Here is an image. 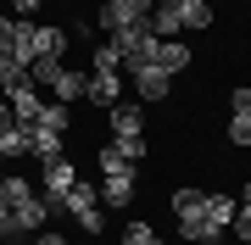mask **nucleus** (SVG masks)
Listing matches in <instances>:
<instances>
[{
	"label": "nucleus",
	"instance_id": "1",
	"mask_svg": "<svg viewBox=\"0 0 251 245\" xmlns=\"http://www.w3.org/2000/svg\"><path fill=\"white\" fill-rule=\"evenodd\" d=\"M173 218H179V240H190V245H218L224 240V228L206 212V190L179 184V190H173Z\"/></svg>",
	"mask_w": 251,
	"mask_h": 245
},
{
	"label": "nucleus",
	"instance_id": "2",
	"mask_svg": "<svg viewBox=\"0 0 251 245\" xmlns=\"http://www.w3.org/2000/svg\"><path fill=\"white\" fill-rule=\"evenodd\" d=\"M62 212H73V223H78L84 234H100V228H106V218H100V190L84 184V178L62 195Z\"/></svg>",
	"mask_w": 251,
	"mask_h": 245
},
{
	"label": "nucleus",
	"instance_id": "3",
	"mask_svg": "<svg viewBox=\"0 0 251 245\" xmlns=\"http://www.w3.org/2000/svg\"><path fill=\"white\" fill-rule=\"evenodd\" d=\"M151 0H106V6L95 11V22L106 28V34H117V28H134V22H151Z\"/></svg>",
	"mask_w": 251,
	"mask_h": 245
},
{
	"label": "nucleus",
	"instance_id": "4",
	"mask_svg": "<svg viewBox=\"0 0 251 245\" xmlns=\"http://www.w3.org/2000/svg\"><path fill=\"white\" fill-rule=\"evenodd\" d=\"M112 45H117V56H123V67H140V62H151L156 34H151V22H134V28H117Z\"/></svg>",
	"mask_w": 251,
	"mask_h": 245
},
{
	"label": "nucleus",
	"instance_id": "5",
	"mask_svg": "<svg viewBox=\"0 0 251 245\" xmlns=\"http://www.w3.org/2000/svg\"><path fill=\"white\" fill-rule=\"evenodd\" d=\"M39 167H45V190H39V195H45L50 206L62 212V195L73 190V184H78V167L67 162V151H62V156H50V162H39Z\"/></svg>",
	"mask_w": 251,
	"mask_h": 245
},
{
	"label": "nucleus",
	"instance_id": "6",
	"mask_svg": "<svg viewBox=\"0 0 251 245\" xmlns=\"http://www.w3.org/2000/svg\"><path fill=\"white\" fill-rule=\"evenodd\" d=\"M128 78H134V95H140V100H168V89H173V78L162 73L156 62H140V67H128Z\"/></svg>",
	"mask_w": 251,
	"mask_h": 245
},
{
	"label": "nucleus",
	"instance_id": "7",
	"mask_svg": "<svg viewBox=\"0 0 251 245\" xmlns=\"http://www.w3.org/2000/svg\"><path fill=\"white\" fill-rule=\"evenodd\" d=\"M6 106H11V117L28 128V123H39V111H45V95H39L34 84H17V89L6 95Z\"/></svg>",
	"mask_w": 251,
	"mask_h": 245
},
{
	"label": "nucleus",
	"instance_id": "8",
	"mask_svg": "<svg viewBox=\"0 0 251 245\" xmlns=\"http://www.w3.org/2000/svg\"><path fill=\"white\" fill-rule=\"evenodd\" d=\"M151 62H156L168 78H179L184 67H190V45H184V39H156V45H151Z\"/></svg>",
	"mask_w": 251,
	"mask_h": 245
},
{
	"label": "nucleus",
	"instance_id": "9",
	"mask_svg": "<svg viewBox=\"0 0 251 245\" xmlns=\"http://www.w3.org/2000/svg\"><path fill=\"white\" fill-rule=\"evenodd\" d=\"M100 206H134V173H106L100 178Z\"/></svg>",
	"mask_w": 251,
	"mask_h": 245
},
{
	"label": "nucleus",
	"instance_id": "10",
	"mask_svg": "<svg viewBox=\"0 0 251 245\" xmlns=\"http://www.w3.org/2000/svg\"><path fill=\"white\" fill-rule=\"evenodd\" d=\"M84 100H95V106H117L123 100V73H90V89H84Z\"/></svg>",
	"mask_w": 251,
	"mask_h": 245
},
{
	"label": "nucleus",
	"instance_id": "11",
	"mask_svg": "<svg viewBox=\"0 0 251 245\" xmlns=\"http://www.w3.org/2000/svg\"><path fill=\"white\" fill-rule=\"evenodd\" d=\"M28 156L34 162H50V156H62V134L45 123H28Z\"/></svg>",
	"mask_w": 251,
	"mask_h": 245
},
{
	"label": "nucleus",
	"instance_id": "12",
	"mask_svg": "<svg viewBox=\"0 0 251 245\" xmlns=\"http://www.w3.org/2000/svg\"><path fill=\"white\" fill-rule=\"evenodd\" d=\"M173 17H179V28H212V0H173Z\"/></svg>",
	"mask_w": 251,
	"mask_h": 245
},
{
	"label": "nucleus",
	"instance_id": "13",
	"mask_svg": "<svg viewBox=\"0 0 251 245\" xmlns=\"http://www.w3.org/2000/svg\"><path fill=\"white\" fill-rule=\"evenodd\" d=\"M84 89H90V73H73V67H62L50 84V95L62 100V106H73V100H84Z\"/></svg>",
	"mask_w": 251,
	"mask_h": 245
},
{
	"label": "nucleus",
	"instance_id": "14",
	"mask_svg": "<svg viewBox=\"0 0 251 245\" xmlns=\"http://www.w3.org/2000/svg\"><path fill=\"white\" fill-rule=\"evenodd\" d=\"M23 156H28V128L23 123L0 128V162H23Z\"/></svg>",
	"mask_w": 251,
	"mask_h": 245
},
{
	"label": "nucleus",
	"instance_id": "15",
	"mask_svg": "<svg viewBox=\"0 0 251 245\" xmlns=\"http://www.w3.org/2000/svg\"><path fill=\"white\" fill-rule=\"evenodd\" d=\"M140 106H128V100H117V106H112V134H140Z\"/></svg>",
	"mask_w": 251,
	"mask_h": 245
},
{
	"label": "nucleus",
	"instance_id": "16",
	"mask_svg": "<svg viewBox=\"0 0 251 245\" xmlns=\"http://www.w3.org/2000/svg\"><path fill=\"white\" fill-rule=\"evenodd\" d=\"M206 212H212V223H218V228H229V223H234V212H240V200H234V195H206Z\"/></svg>",
	"mask_w": 251,
	"mask_h": 245
},
{
	"label": "nucleus",
	"instance_id": "17",
	"mask_svg": "<svg viewBox=\"0 0 251 245\" xmlns=\"http://www.w3.org/2000/svg\"><path fill=\"white\" fill-rule=\"evenodd\" d=\"M123 245H162V234L145 218H128V228H123Z\"/></svg>",
	"mask_w": 251,
	"mask_h": 245
},
{
	"label": "nucleus",
	"instance_id": "18",
	"mask_svg": "<svg viewBox=\"0 0 251 245\" xmlns=\"http://www.w3.org/2000/svg\"><path fill=\"white\" fill-rule=\"evenodd\" d=\"M95 167H100V178H106V173H134V162H128V156H117V145H100Z\"/></svg>",
	"mask_w": 251,
	"mask_h": 245
},
{
	"label": "nucleus",
	"instance_id": "19",
	"mask_svg": "<svg viewBox=\"0 0 251 245\" xmlns=\"http://www.w3.org/2000/svg\"><path fill=\"white\" fill-rule=\"evenodd\" d=\"M39 123H45V128H56V134H67V128H73V111L62 106V100H50V106L39 111Z\"/></svg>",
	"mask_w": 251,
	"mask_h": 245
},
{
	"label": "nucleus",
	"instance_id": "20",
	"mask_svg": "<svg viewBox=\"0 0 251 245\" xmlns=\"http://www.w3.org/2000/svg\"><path fill=\"white\" fill-rule=\"evenodd\" d=\"M224 134H229V145H240V151H246V145H251V111H234Z\"/></svg>",
	"mask_w": 251,
	"mask_h": 245
},
{
	"label": "nucleus",
	"instance_id": "21",
	"mask_svg": "<svg viewBox=\"0 0 251 245\" xmlns=\"http://www.w3.org/2000/svg\"><path fill=\"white\" fill-rule=\"evenodd\" d=\"M117 67H123L117 45H112V39H100V45H95V73H117Z\"/></svg>",
	"mask_w": 251,
	"mask_h": 245
},
{
	"label": "nucleus",
	"instance_id": "22",
	"mask_svg": "<svg viewBox=\"0 0 251 245\" xmlns=\"http://www.w3.org/2000/svg\"><path fill=\"white\" fill-rule=\"evenodd\" d=\"M112 145H117V156L140 162V156H145V134H112Z\"/></svg>",
	"mask_w": 251,
	"mask_h": 245
},
{
	"label": "nucleus",
	"instance_id": "23",
	"mask_svg": "<svg viewBox=\"0 0 251 245\" xmlns=\"http://www.w3.org/2000/svg\"><path fill=\"white\" fill-rule=\"evenodd\" d=\"M11 234H23V223H17V206L0 195V240H11Z\"/></svg>",
	"mask_w": 251,
	"mask_h": 245
},
{
	"label": "nucleus",
	"instance_id": "24",
	"mask_svg": "<svg viewBox=\"0 0 251 245\" xmlns=\"http://www.w3.org/2000/svg\"><path fill=\"white\" fill-rule=\"evenodd\" d=\"M0 56H17V17H0Z\"/></svg>",
	"mask_w": 251,
	"mask_h": 245
},
{
	"label": "nucleus",
	"instance_id": "25",
	"mask_svg": "<svg viewBox=\"0 0 251 245\" xmlns=\"http://www.w3.org/2000/svg\"><path fill=\"white\" fill-rule=\"evenodd\" d=\"M229 228H234V240H246V245H251V206L234 212V223H229Z\"/></svg>",
	"mask_w": 251,
	"mask_h": 245
},
{
	"label": "nucleus",
	"instance_id": "26",
	"mask_svg": "<svg viewBox=\"0 0 251 245\" xmlns=\"http://www.w3.org/2000/svg\"><path fill=\"white\" fill-rule=\"evenodd\" d=\"M229 111H251V84H240V89L229 95Z\"/></svg>",
	"mask_w": 251,
	"mask_h": 245
},
{
	"label": "nucleus",
	"instance_id": "27",
	"mask_svg": "<svg viewBox=\"0 0 251 245\" xmlns=\"http://www.w3.org/2000/svg\"><path fill=\"white\" fill-rule=\"evenodd\" d=\"M11 11H17V17H34V11H39V0H11Z\"/></svg>",
	"mask_w": 251,
	"mask_h": 245
},
{
	"label": "nucleus",
	"instance_id": "28",
	"mask_svg": "<svg viewBox=\"0 0 251 245\" xmlns=\"http://www.w3.org/2000/svg\"><path fill=\"white\" fill-rule=\"evenodd\" d=\"M34 245H67V240H62V234H50V228H39V240H34Z\"/></svg>",
	"mask_w": 251,
	"mask_h": 245
},
{
	"label": "nucleus",
	"instance_id": "29",
	"mask_svg": "<svg viewBox=\"0 0 251 245\" xmlns=\"http://www.w3.org/2000/svg\"><path fill=\"white\" fill-rule=\"evenodd\" d=\"M234 200H240V206H251V184H246V190H240V195H234Z\"/></svg>",
	"mask_w": 251,
	"mask_h": 245
},
{
	"label": "nucleus",
	"instance_id": "30",
	"mask_svg": "<svg viewBox=\"0 0 251 245\" xmlns=\"http://www.w3.org/2000/svg\"><path fill=\"white\" fill-rule=\"evenodd\" d=\"M0 190H6V173H0Z\"/></svg>",
	"mask_w": 251,
	"mask_h": 245
}]
</instances>
